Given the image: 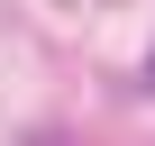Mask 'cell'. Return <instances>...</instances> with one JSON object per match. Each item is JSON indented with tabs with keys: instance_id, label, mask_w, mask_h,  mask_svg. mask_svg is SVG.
Wrapping results in <instances>:
<instances>
[{
	"instance_id": "cell-1",
	"label": "cell",
	"mask_w": 155,
	"mask_h": 146,
	"mask_svg": "<svg viewBox=\"0 0 155 146\" xmlns=\"http://www.w3.org/2000/svg\"><path fill=\"white\" fill-rule=\"evenodd\" d=\"M146 91H155V55H146Z\"/></svg>"
}]
</instances>
